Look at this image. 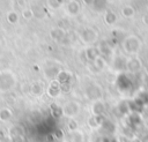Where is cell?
Returning <instances> with one entry per match:
<instances>
[{
    "label": "cell",
    "instance_id": "277c9868",
    "mask_svg": "<svg viewBox=\"0 0 148 142\" xmlns=\"http://www.w3.org/2000/svg\"><path fill=\"white\" fill-rule=\"evenodd\" d=\"M64 114H66V115H74L75 113H77L79 112V105L76 104V103H74V102H72V103H68V104H66L65 106H64Z\"/></svg>",
    "mask_w": 148,
    "mask_h": 142
},
{
    "label": "cell",
    "instance_id": "5b68a950",
    "mask_svg": "<svg viewBox=\"0 0 148 142\" xmlns=\"http://www.w3.org/2000/svg\"><path fill=\"white\" fill-rule=\"evenodd\" d=\"M121 14H123V16L130 18V17L134 16V14H135V9H134L132 6L127 5V6H124V7L121 8Z\"/></svg>",
    "mask_w": 148,
    "mask_h": 142
},
{
    "label": "cell",
    "instance_id": "ba28073f",
    "mask_svg": "<svg viewBox=\"0 0 148 142\" xmlns=\"http://www.w3.org/2000/svg\"><path fill=\"white\" fill-rule=\"evenodd\" d=\"M106 5H108V0H94L92 2V7L98 12L104 10Z\"/></svg>",
    "mask_w": 148,
    "mask_h": 142
},
{
    "label": "cell",
    "instance_id": "5bb4252c",
    "mask_svg": "<svg viewBox=\"0 0 148 142\" xmlns=\"http://www.w3.org/2000/svg\"><path fill=\"white\" fill-rule=\"evenodd\" d=\"M92 2H94V0H83V3H86L88 6H92Z\"/></svg>",
    "mask_w": 148,
    "mask_h": 142
},
{
    "label": "cell",
    "instance_id": "7a4b0ae2",
    "mask_svg": "<svg viewBox=\"0 0 148 142\" xmlns=\"http://www.w3.org/2000/svg\"><path fill=\"white\" fill-rule=\"evenodd\" d=\"M66 12H67V14H69L72 16L77 15L80 12V3L77 2V0H67Z\"/></svg>",
    "mask_w": 148,
    "mask_h": 142
},
{
    "label": "cell",
    "instance_id": "30bf717a",
    "mask_svg": "<svg viewBox=\"0 0 148 142\" xmlns=\"http://www.w3.org/2000/svg\"><path fill=\"white\" fill-rule=\"evenodd\" d=\"M10 117V111H8L7 109H3L0 111V118L1 120H7Z\"/></svg>",
    "mask_w": 148,
    "mask_h": 142
},
{
    "label": "cell",
    "instance_id": "7c38bea8",
    "mask_svg": "<svg viewBox=\"0 0 148 142\" xmlns=\"http://www.w3.org/2000/svg\"><path fill=\"white\" fill-rule=\"evenodd\" d=\"M32 15H34V13H32L31 9H24V10H23V16H24L25 18H30Z\"/></svg>",
    "mask_w": 148,
    "mask_h": 142
},
{
    "label": "cell",
    "instance_id": "3957f363",
    "mask_svg": "<svg viewBox=\"0 0 148 142\" xmlns=\"http://www.w3.org/2000/svg\"><path fill=\"white\" fill-rule=\"evenodd\" d=\"M124 46L127 48V51L130 52H133V51H136V48L139 47V39L134 36H131L128 38H126L125 43H124Z\"/></svg>",
    "mask_w": 148,
    "mask_h": 142
},
{
    "label": "cell",
    "instance_id": "6da1fadb",
    "mask_svg": "<svg viewBox=\"0 0 148 142\" xmlns=\"http://www.w3.org/2000/svg\"><path fill=\"white\" fill-rule=\"evenodd\" d=\"M81 39L86 43H91V42H95L96 38H97V32L94 30V29H86L81 32L80 35Z\"/></svg>",
    "mask_w": 148,
    "mask_h": 142
},
{
    "label": "cell",
    "instance_id": "8992f818",
    "mask_svg": "<svg viewBox=\"0 0 148 142\" xmlns=\"http://www.w3.org/2000/svg\"><path fill=\"white\" fill-rule=\"evenodd\" d=\"M51 37H52L53 39H56V40H60V39H62V38L65 37V31H64L62 29H60V28L53 29V30L51 31Z\"/></svg>",
    "mask_w": 148,
    "mask_h": 142
},
{
    "label": "cell",
    "instance_id": "52a82bcc",
    "mask_svg": "<svg viewBox=\"0 0 148 142\" xmlns=\"http://www.w3.org/2000/svg\"><path fill=\"white\" fill-rule=\"evenodd\" d=\"M104 20H105V22H106L108 24H113V23H116V21H117V16H116V14H114L113 12L108 10V12H105Z\"/></svg>",
    "mask_w": 148,
    "mask_h": 142
},
{
    "label": "cell",
    "instance_id": "8fae6325",
    "mask_svg": "<svg viewBox=\"0 0 148 142\" xmlns=\"http://www.w3.org/2000/svg\"><path fill=\"white\" fill-rule=\"evenodd\" d=\"M62 1L64 0H49V5L52 7V8H58L62 5Z\"/></svg>",
    "mask_w": 148,
    "mask_h": 142
},
{
    "label": "cell",
    "instance_id": "4fadbf2b",
    "mask_svg": "<svg viewBox=\"0 0 148 142\" xmlns=\"http://www.w3.org/2000/svg\"><path fill=\"white\" fill-rule=\"evenodd\" d=\"M142 22L148 25V13H146V14L142 16Z\"/></svg>",
    "mask_w": 148,
    "mask_h": 142
},
{
    "label": "cell",
    "instance_id": "9c48e42d",
    "mask_svg": "<svg viewBox=\"0 0 148 142\" xmlns=\"http://www.w3.org/2000/svg\"><path fill=\"white\" fill-rule=\"evenodd\" d=\"M7 20L9 23L12 24H15L17 21H18V14L16 12H9L8 15H7Z\"/></svg>",
    "mask_w": 148,
    "mask_h": 142
}]
</instances>
